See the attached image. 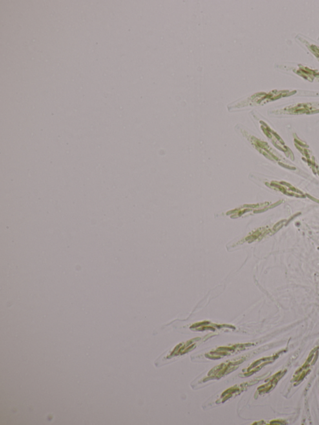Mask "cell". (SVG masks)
Listing matches in <instances>:
<instances>
[{"label":"cell","mask_w":319,"mask_h":425,"mask_svg":"<svg viewBox=\"0 0 319 425\" xmlns=\"http://www.w3.org/2000/svg\"><path fill=\"white\" fill-rule=\"evenodd\" d=\"M309 49L311 50L312 53L316 55L317 58H318L319 60V47L315 45H311L310 46Z\"/></svg>","instance_id":"5"},{"label":"cell","mask_w":319,"mask_h":425,"mask_svg":"<svg viewBox=\"0 0 319 425\" xmlns=\"http://www.w3.org/2000/svg\"><path fill=\"white\" fill-rule=\"evenodd\" d=\"M318 349L319 347L314 349L311 353H310V355L306 361H305V364L296 371L295 374L294 375L293 378L291 380L292 383H297L296 386L299 384V383H301V381H302L303 378L306 377V375L309 373L310 369L311 368L312 365L315 364V362L318 357Z\"/></svg>","instance_id":"1"},{"label":"cell","mask_w":319,"mask_h":425,"mask_svg":"<svg viewBox=\"0 0 319 425\" xmlns=\"http://www.w3.org/2000/svg\"><path fill=\"white\" fill-rule=\"evenodd\" d=\"M285 371H286V370L280 371L276 373L275 375L272 376V377L270 378L269 381L268 382L267 384L261 386L260 388L258 389L259 393H267L272 390L274 388H275V387L276 386V385L278 384L279 380H280L283 376L285 375Z\"/></svg>","instance_id":"3"},{"label":"cell","mask_w":319,"mask_h":425,"mask_svg":"<svg viewBox=\"0 0 319 425\" xmlns=\"http://www.w3.org/2000/svg\"><path fill=\"white\" fill-rule=\"evenodd\" d=\"M296 91H292L289 92V91H273L269 93H258L252 96V99L254 102L257 103H261V102H267L269 101H275V100L280 99L282 97H286L288 95H291L295 94Z\"/></svg>","instance_id":"2"},{"label":"cell","mask_w":319,"mask_h":425,"mask_svg":"<svg viewBox=\"0 0 319 425\" xmlns=\"http://www.w3.org/2000/svg\"><path fill=\"white\" fill-rule=\"evenodd\" d=\"M297 74L300 75L303 78L309 80L311 82L313 81L314 79L319 74L315 71L310 70L309 68H305V67H302V68H299V70L297 71Z\"/></svg>","instance_id":"4"}]
</instances>
